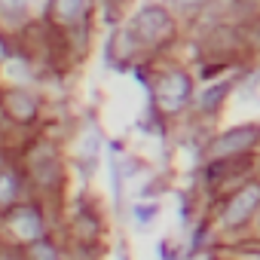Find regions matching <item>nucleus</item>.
I'll use <instances>...</instances> for the list:
<instances>
[{
	"label": "nucleus",
	"mask_w": 260,
	"mask_h": 260,
	"mask_svg": "<svg viewBox=\"0 0 260 260\" xmlns=\"http://www.w3.org/2000/svg\"><path fill=\"white\" fill-rule=\"evenodd\" d=\"M257 141H260V125H236V128H230V132H223L211 141V159L245 156V150H251Z\"/></svg>",
	"instance_id": "obj_3"
},
{
	"label": "nucleus",
	"mask_w": 260,
	"mask_h": 260,
	"mask_svg": "<svg viewBox=\"0 0 260 260\" xmlns=\"http://www.w3.org/2000/svg\"><path fill=\"white\" fill-rule=\"evenodd\" d=\"M4 113L16 122H31L37 116V98L28 95L25 89H10L4 98Z\"/></svg>",
	"instance_id": "obj_6"
},
{
	"label": "nucleus",
	"mask_w": 260,
	"mask_h": 260,
	"mask_svg": "<svg viewBox=\"0 0 260 260\" xmlns=\"http://www.w3.org/2000/svg\"><path fill=\"white\" fill-rule=\"evenodd\" d=\"M257 205H260V184H248L245 190H239V193L226 202L223 223H226V226H239V223H245V220L254 214Z\"/></svg>",
	"instance_id": "obj_4"
},
{
	"label": "nucleus",
	"mask_w": 260,
	"mask_h": 260,
	"mask_svg": "<svg viewBox=\"0 0 260 260\" xmlns=\"http://www.w3.org/2000/svg\"><path fill=\"white\" fill-rule=\"evenodd\" d=\"M125 34L132 37V40H138L141 46H162V43L175 34V22H172V16H169L162 7L150 4V7H144V10L132 19V25H128Z\"/></svg>",
	"instance_id": "obj_1"
},
{
	"label": "nucleus",
	"mask_w": 260,
	"mask_h": 260,
	"mask_svg": "<svg viewBox=\"0 0 260 260\" xmlns=\"http://www.w3.org/2000/svg\"><path fill=\"white\" fill-rule=\"evenodd\" d=\"M0 10H4L7 19L25 16V13H28V0H0Z\"/></svg>",
	"instance_id": "obj_9"
},
{
	"label": "nucleus",
	"mask_w": 260,
	"mask_h": 260,
	"mask_svg": "<svg viewBox=\"0 0 260 260\" xmlns=\"http://www.w3.org/2000/svg\"><path fill=\"white\" fill-rule=\"evenodd\" d=\"M7 226H19L25 242H40L43 239V217L37 208H10L7 211Z\"/></svg>",
	"instance_id": "obj_5"
},
{
	"label": "nucleus",
	"mask_w": 260,
	"mask_h": 260,
	"mask_svg": "<svg viewBox=\"0 0 260 260\" xmlns=\"http://www.w3.org/2000/svg\"><path fill=\"white\" fill-rule=\"evenodd\" d=\"M156 211H159V205L156 202H150V205H135V217H138V223H150L153 217H156Z\"/></svg>",
	"instance_id": "obj_10"
},
{
	"label": "nucleus",
	"mask_w": 260,
	"mask_h": 260,
	"mask_svg": "<svg viewBox=\"0 0 260 260\" xmlns=\"http://www.w3.org/2000/svg\"><path fill=\"white\" fill-rule=\"evenodd\" d=\"M153 98H156V104L166 113H178L193 98V80H190V74H184V71L162 74L159 83H156V89H153Z\"/></svg>",
	"instance_id": "obj_2"
},
{
	"label": "nucleus",
	"mask_w": 260,
	"mask_h": 260,
	"mask_svg": "<svg viewBox=\"0 0 260 260\" xmlns=\"http://www.w3.org/2000/svg\"><path fill=\"white\" fill-rule=\"evenodd\" d=\"M230 86H233V83H220V86H211L208 92H202V95L196 98V107H199L202 113H211V110H214V107L223 101V95L230 92Z\"/></svg>",
	"instance_id": "obj_8"
},
{
	"label": "nucleus",
	"mask_w": 260,
	"mask_h": 260,
	"mask_svg": "<svg viewBox=\"0 0 260 260\" xmlns=\"http://www.w3.org/2000/svg\"><path fill=\"white\" fill-rule=\"evenodd\" d=\"M202 4H208V0H175V7H181V10H190V7H202Z\"/></svg>",
	"instance_id": "obj_11"
},
{
	"label": "nucleus",
	"mask_w": 260,
	"mask_h": 260,
	"mask_svg": "<svg viewBox=\"0 0 260 260\" xmlns=\"http://www.w3.org/2000/svg\"><path fill=\"white\" fill-rule=\"evenodd\" d=\"M46 16H52L58 28H74L86 16V0H52L46 7Z\"/></svg>",
	"instance_id": "obj_7"
}]
</instances>
